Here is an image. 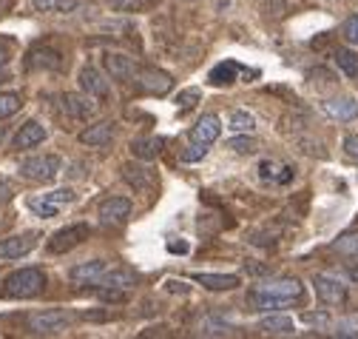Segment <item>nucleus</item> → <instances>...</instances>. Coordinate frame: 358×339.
<instances>
[{"mask_svg": "<svg viewBox=\"0 0 358 339\" xmlns=\"http://www.w3.org/2000/svg\"><path fill=\"white\" fill-rule=\"evenodd\" d=\"M37 217H43V220H52V217H57V211H60V205H55L52 200H46L43 194H37V197H29V202H26Z\"/></svg>", "mask_w": 358, "mask_h": 339, "instance_id": "obj_28", "label": "nucleus"}, {"mask_svg": "<svg viewBox=\"0 0 358 339\" xmlns=\"http://www.w3.org/2000/svg\"><path fill=\"white\" fill-rule=\"evenodd\" d=\"M97 293H100L103 303H125V291H120V288H103V285H97Z\"/></svg>", "mask_w": 358, "mask_h": 339, "instance_id": "obj_38", "label": "nucleus"}, {"mask_svg": "<svg viewBox=\"0 0 358 339\" xmlns=\"http://www.w3.org/2000/svg\"><path fill=\"white\" fill-rule=\"evenodd\" d=\"M46 200H52L55 205H71L74 200H77V194L71 191V188H55V191H49V194H43Z\"/></svg>", "mask_w": 358, "mask_h": 339, "instance_id": "obj_36", "label": "nucleus"}, {"mask_svg": "<svg viewBox=\"0 0 358 339\" xmlns=\"http://www.w3.org/2000/svg\"><path fill=\"white\" fill-rule=\"evenodd\" d=\"M341 148H344V154L350 160H358V134H347L344 143H341Z\"/></svg>", "mask_w": 358, "mask_h": 339, "instance_id": "obj_40", "label": "nucleus"}, {"mask_svg": "<svg viewBox=\"0 0 358 339\" xmlns=\"http://www.w3.org/2000/svg\"><path fill=\"white\" fill-rule=\"evenodd\" d=\"M236 325L228 322V319H222V317H205L199 322V333L202 336H234Z\"/></svg>", "mask_w": 358, "mask_h": 339, "instance_id": "obj_25", "label": "nucleus"}, {"mask_svg": "<svg viewBox=\"0 0 358 339\" xmlns=\"http://www.w3.org/2000/svg\"><path fill=\"white\" fill-rule=\"evenodd\" d=\"M228 129L231 132H236V134H253V129H256V120H253V114L250 111H234L231 114V120H228Z\"/></svg>", "mask_w": 358, "mask_h": 339, "instance_id": "obj_27", "label": "nucleus"}, {"mask_svg": "<svg viewBox=\"0 0 358 339\" xmlns=\"http://www.w3.org/2000/svg\"><path fill=\"white\" fill-rule=\"evenodd\" d=\"M341 34H344L347 43H358V12H355V15H350V18L344 20Z\"/></svg>", "mask_w": 358, "mask_h": 339, "instance_id": "obj_37", "label": "nucleus"}, {"mask_svg": "<svg viewBox=\"0 0 358 339\" xmlns=\"http://www.w3.org/2000/svg\"><path fill=\"white\" fill-rule=\"evenodd\" d=\"M77 83H80V89H83L85 95H92L94 100L108 95V80H106V77H103V74H100L94 66H85V69H80Z\"/></svg>", "mask_w": 358, "mask_h": 339, "instance_id": "obj_19", "label": "nucleus"}, {"mask_svg": "<svg viewBox=\"0 0 358 339\" xmlns=\"http://www.w3.org/2000/svg\"><path fill=\"white\" fill-rule=\"evenodd\" d=\"M131 217V200L128 197H108L100 202V220L108 223H125Z\"/></svg>", "mask_w": 358, "mask_h": 339, "instance_id": "obj_20", "label": "nucleus"}, {"mask_svg": "<svg viewBox=\"0 0 358 339\" xmlns=\"http://www.w3.org/2000/svg\"><path fill=\"white\" fill-rule=\"evenodd\" d=\"M26 66L29 69H43V71H60L63 69V55L52 46H34L26 55Z\"/></svg>", "mask_w": 358, "mask_h": 339, "instance_id": "obj_12", "label": "nucleus"}, {"mask_svg": "<svg viewBox=\"0 0 358 339\" xmlns=\"http://www.w3.org/2000/svg\"><path fill=\"white\" fill-rule=\"evenodd\" d=\"M165 291H171V293H188L191 288H188L185 282H179V279H168V282H165Z\"/></svg>", "mask_w": 358, "mask_h": 339, "instance_id": "obj_42", "label": "nucleus"}, {"mask_svg": "<svg viewBox=\"0 0 358 339\" xmlns=\"http://www.w3.org/2000/svg\"><path fill=\"white\" fill-rule=\"evenodd\" d=\"M46 125L43 123H37V120H29V123H23L20 125V132L15 134V140H12V146L17 148V151H26V148H34V146H40L43 140H46Z\"/></svg>", "mask_w": 358, "mask_h": 339, "instance_id": "obj_16", "label": "nucleus"}, {"mask_svg": "<svg viewBox=\"0 0 358 339\" xmlns=\"http://www.w3.org/2000/svg\"><path fill=\"white\" fill-rule=\"evenodd\" d=\"M12 200V188L3 183V180H0V205H3V202H9Z\"/></svg>", "mask_w": 358, "mask_h": 339, "instance_id": "obj_45", "label": "nucleus"}, {"mask_svg": "<svg viewBox=\"0 0 358 339\" xmlns=\"http://www.w3.org/2000/svg\"><path fill=\"white\" fill-rule=\"evenodd\" d=\"M313 288H316V296L324 305H344L347 303V285L330 274H316L313 277Z\"/></svg>", "mask_w": 358, "mask_h": 339, "instance_id": "obj_7", "label": "nucleus"}, {"mask_svg": "<svg viewBox=\"0 0 358 339\" xmlns=\"http://www.w3.org/2000/svg\"><path fill=\"white\" fill-rule=\"evenodd\" d=\"M134 282H137V274H134V271L114 268V271H106V274L100 277V282H97V285H103V288H120V291H128Z\"/></svg>", "mask_w": 358, "mask_h": 339, "instance_id": "obj_24", "label": "nucleus"}, {"mask_svg": "<svg viewBox=\"0 0 358 339\" xmlns=\"http://www.w3.org/2000/svg\"><path fill=\"white\" fill-rule=\"evenodd\" d=\"M296 174V168L287 165V162H279V160H262L259 162V177L264 183H273V186H285L290 183Z\"/></svg>", "mask_w": 358, "mask_h": 339, "instance_id": "obj_17", "label": "nucleus"}, {"mask_svg": "<svg viewBox=\"0 0 358 339\" xmlns=\"http://www.w3.org/2000/svg\"><path fill=\"white\" fill-rule=\"evenodd\" d=\"M92 237V228H88V223H74V226H66L60 228L57 234L49 237V251L52 254H66L71 248H77L83 240Z\"/></svg>", "mask_w": 358, "mask_h": 339, "instance_id": "obj_5", "label": "nucleus"}, {"mask_svg": "<svg viewBox=\"0 0 358 339\" xmlns=\"http://www.w3.org/2000/svg\"><path fill=\"white\" fill-rule=\"evenodd\" d=\"M37 245V234H15V237H6L0 240V260H20L26 254H31Z\"/></svg>", "mask_w": 358, "mask_h": 339, "instance_id": "obj_9", "label": "nucleus"}, {"mask_svg": "<svg viewBox=\"0 0 358 339\" xmlns=\"http://www.w3.org/2000/svg\"><path fill=\"white\" fill-rule=\"evenodd\" d=\"M236 74H239V66H236L234 60H225V63H219V66L210 69L208 80L213 83V86H228V83L236 80Z\"/></svg>", "mask_w": 358, "mask_h": 339, "instance_id": "obj_26", "label": "nucleus"}, {"mask_svg": "<svg viewBox=\"0 0 358 339\" xmlns=\"http://www.w3.org/2000/svg\"><path fill=\"white\" fill-rule=\"evenodd\" d=\"M262 293H271V296H276V300H285V303H296V300H301L304 296V285L296 279V277H279V279H267V282H262V285H256Z\"/></svg>", "mask_w": 358, "mask_h": 339, "instance_id": "obj_6", "label": "nucleus"}, {"mask_svg": "<svg viewBox=\"0 0 358 339\" xmlns=\"http://www.w3.org/2000/svg\"><path fill=\"white\" fill-rule=\"evenodd\" d=\"M106 271H108L106 260H85L69 271V279H71V285H97Z\"/></svg>", "mask_w": 358, "mask_h": 339, "instance_id": "obj_10", "label": "nucleus"}, {"mask_svg": "<svg viewBox=\"0 0 358 339\" xmlns=\"http://www.w3.org/2000/svg\"><path fill=\"white\" fill-rule=\"evenodd\" d=\"M162 146H165L162 137H137V140H131V154L148 162V160H157L162 154Z\"/></svg>", "mask_w": 358, "mask_h": 339, "instance_id": "obj_22", "label": "nucleus"}, {"mask_svg": "<svg viewBox=\"0 0 358 339\" xmlns=\"http://www.w3.org/2000/svg\"><path fill=\"white\" fill-rule=\"evenodd\" d=\"M6 80H9V74H6V66H3L0 69V83H6Z\"/></svg>", "mask_w": 358, "mask_h": 339, "instance_id": "obj_49", "label": "nucleus"}, {"mask_svg": "<svg viewBox=\"0 0 358 339\" xmlns=\"http://www.w3.org/2000/svg\"><path fill=\"white\" fill-rule=\"evenodd\" d=\"M63 109H66V114L71 117V120H92L94 114H97V103H94V97L92 95H66L63 97Z\"/></svg>", "mask_w": 358, "mask_h": 339, "instance_id": "obj_13", "label": "nucleus"}, {"mask_svg": "<svg viewBox=\"0 0 358 339\" xmlns=\"http://www.w3.org/2000/svg\"><path fill=\"white\" fill-rule=\"evenodd\" d=\"M134 80H137V89L151 95V97H165L173 89V77L162 69H143V71L137 69Z\"/></svg>", "mask_w": 358, "mask_h": 339, "instance_id": "obj_4", "label": "nucleus"}, {"mask_svg": "<svg viewBox=\"0 0 358 339\" xmlns=\"http://www.w3.org/2000/svg\"><path fill=\"white\" fill-rule=\"evenodd\" d=\"M304 322H307V325H316V328H327V325H330V317H327V314H313V311H307V314H304Z\"/></svg>", "mask_w": 358, "mask_h": 339, "instance_id": "obj_41", "label": "nucleus"}, {"mask_svg": "<svg viewBox=\"0 0 358 339\" xmlns=\"http://www.w3.org/2000/svg\"><path fill=\"white\" fill-rule=\"evenodd\" d=\"M322 111L330 117V120H338V123H350V120H358V100L355 97H327L322 103Z\"/></svg>", "mask_w": 358, "mask_h": 339, "instance_id": "obj_11", "label": "nucleus"}, {"mask_svg": "<svg viewBox=\"0 0 358 339\" xmlns=\"http://www.w3.org/2000/svg\"><path fill=\"white\" fill-rule=\"evenodd\" d=\"M333 57H336V66H338L347 77H358V55H355L352 49H338Z\"/></svg>", "mask_w": 358, "mask_h": 339, "instance_id": "obj_30", "label": "nucleus"}, {"mask_svg": "<svg viewBox=\"0 0 358 339\" xmlns=\"http://www.w3.org/2000/svg\"><path fill=\"white\" fill-rule=\"evenodd\" d=\"M120 174H122V180L134 188V191H151L154 188V172L148 165H143V162H122L120 165Z\"/></svg>", "mask_w": 358, "mask_h": 339, "instance_id": "obj_8", "label": "nucleus"}, {"mask_svg": "<svg viewBox=\"0 0 358 339\" xmlns=\"http://www.w3.org/2000/svg\"><path fill=\"white\" fill-rule=\"evenodd\" d=\"M350 279L358 285V265H355V268H350Z\"/></svg>", "mask_w": 358, "mask_h": 339, "instance_id": "obj_48", "label": "nucleus"}, {"mask_svg": "<svg viewBox=\"0 0 358 339\" xmlns=\"http://www.w3.org/2000/svg\"><path fill=\"white\" fill-rule=\"evenodd\" d=\"M225 148H231V151H236V154H253L259 146H256V140H253L250 134H239V137L228 140Z\"/></svg>", "mask_w": 358, "mask_h": 339, "instance_id": "obj_33", "label": "nucleus"}, {"mask_svg": "<svg viewBox=\"0 0 358 339\" xmlns=\"http://www.w3.org/2000/svg\"><path fill=\"white\" fill-rule=\"evenodd\" d=\"M219 134H222V123H219L216 114H202V117L191 125V140H194V143H202V146L216 143Z\"/></svg>", "mask_w": 358, "mask_h": 339, "instance_id": "obj_14", "label": "nucleus"}, {"mask_svg": "<svg viewBox=\"0 0 358 339\" xmlns=\"http://www.w3.org/2000/svg\"><path fill=\"white\" fill-rule=\"evenodd\" d=\"M71 322H74V314L60 311V308H52V311H37V314H31V317H29V331H31V333H37V336H52V333L66 331Z\"/></svg>", "mask_w": 358, "mask_h": 339, "instance_id": "obj_3", "label": "nucleus"}, {"mask_svg": "<svg viewBox=\"0 0 358 339\" xmlns=\"http://www.w3.org/2000/svg\"><path fill=\"white\" fill-rule=\"evenodd\" d=\"M9 57H12V49H9V43H6V40H0V69H3V66L9 63Z\"/></svg>", "mask_w": 358, "mask_h": 339, "instance_id": "obj_43", "label": "nucleus"}, {"mask_svg": "<svg viewBox=\"0 0 358 339\" xmlns=\"http://www.w3.org/2000/svg\"><path fill=\"white\" fill-rule=\"evenodd\" d=\"M20 106H23L20 95H15V92H0V120H6V117H12V114H17Z\"/></svg>", "mask_w": 358, "mask_h": 339, "instance_id": "obj_32", "label": "nucleus"}, {"mask_svg": "<svg viewBox=\"0 0 358 339\" xmlns=\"http://www.w3.org/2000/svg\"><path fill=\"white\" fill-rule=\"evenodd\" d=\"M338 336H358V331H352V328H341V331H336Z\"/></svg>", "mask_w": 358, "mask_h": 339, "instance_id": "obj_47", "label": "nucleus"}, {"mask_svg": "<svg viewBox=\"0 0 358 339\" xmlns=\"http://www.w3.org/2000/svg\"><path fill=\"white\" fill-rule=\"evenodd\" d=\"M148 4L151 0H108V6L114 12H143L148 9Z\"/></svg>", "mask_w": 358, "mask_h": 339, "instance_id": "obj_34", "label": "nucleus"}, {"mask_svg": "<svg viewBox=\"0 0 358 339\" xmlns=\"http://www.w3.org/2000/svg\"><path fill=\"white\" fill-rule=\"evenodd\" d=\"M31 6L37 12H55V15H66L77 9V0H31Z\"/></svg>", "mask_w": 358, "mask_h": 339, "instance_id": "obj_29", "label": "nucleus"}, {"mask_svg": "<svg viewBox=\"0 0 358 339\" xmlns=\"http://www.w3.org/2000/svg\"><path fill=\"white\" fill-rule=\"evenodd\" d=\"M333 251L341 254V257H358V231L341 234V237L333 242Z\"/></svg>", "mask_w": 358, "mask_h": 339, "instance_id": "obj_31", "label": "nucleus"}, {"mask_svg": "<svg viewBox=\"0 0 358 339\" xmlns=\"http://www.w3.org/2000/svg\"><path fill=\"white\" fill-rule=\"evenodd\" d=\"M60 168H63V160L57 154H34L20 162L17 172L31 183H52V180H57Z\"/></svg>", "mask_w": 358, "mask_h": 339, "instance_id": "obj_2", "label": "nucleus"}, {"mask_svg": "<svg viewBox=\"0 0 358 339\" xmlns=\"http://www.w3.org/2000/svg\"><path fill=\"white\" fill-rule=\"evenodd\" d=\"M259 328L264 333H271V336H293L296 333V322L290 317H285V314H267L259 322Z\"/></svg>", "mask_w": 358, "mask_h": 339, "instance_id": "obj_21", "label": "nucleus"}, {"mask_svg": "<svg viewBox=\"0 0 358 339\" xmlns=\"http://www.w3.org/2000/svg\"><path fill=\"white\" fill-rule=\"evenodd\" d=\"M194 282H199L202 288L208 291H234L239 285V277L236 274H194Z\"/></svg>", "mask_w": 358, "mask_h": 339, "instance_id": "obj_23", "label": "nucleus"}, {"mask_svg": "<svg viewBox=\"0 0 358 339\" xmlns=\"http://www.w3.org/2000/svg\"><path fill=\"white\" fill-rule=\"evenodd\" d=\"M168 251H171V254H188V242H182V240H179V242L171 240V242H168Z\"/></svg>", "mask_w": 358, "mask_h": 339, "instance_id": "obj_44", "label": "nucleus"}, {"mask_svg": "<svg viewBox=\"0 0 358 339\" xmlns=\"http://www.w3.org/2000/svg\"><path fill=\"white\" fill-rule=\"evenodd\" d=\"M248 271H250V274H271V268H267V265H256V263L248 265Z\"/></svg>", "mask_w": 358, "mask_h": 339, "instance_id": "obj_46", "label": "nucleus"}, {"mask_svg": "<svg viewBox=\"0 0 358 339\" xmlns=\"http://www.w3.org/2000/svg\"><path fill=\"white\" fill-rule=\"evenodd\" d=\"M43 288H46V274L40 268H20L6 277L3 296H9V300H31Z\"/></svg>", "mask_w": 358, "mask_h": 339, "instance_id": "obj_1", "label": "nucleus"}, {"mask_svg": "<svg viewBox=\"0 0 358 339\" xmlns=\"http://www.w3.org/2000/svg\"><path fill=\"white\" fill-rule=\"evenodd\" d=\"M199 100H202V92H199V89H185V92L176 95V109H179V111H188V109H194Z\"/></svg>", "mask_w": 358, "mask_h": 339, "instance_id": "obj_35", "label": "nucleus"}, {"mask_svg": "<svg viewBox=\"0 0 358 339\" xmlns=\"http://www.w3.org/2000/svg\"><path fill=\"white\" fill-rule=\"evenodd\" d=\"M103 69L114 80H128V77L137 74V63H134V57H128L122 52H106L103 55Z\"/></svg>", "mask_w": 358, "mask_h": 339, "instance_id": "obj_15", "label": "nucleus"}, {"mask_svg": "<svg viewBox=\"0 0 358 339\" xmlns=\"http://www.w3.org/2000/svg\"><path fill=\"white\" fill-rule=\"evenodd\" d=\"M205 154H208V146L194 143V146H188V148L182 151V160H185V162H196V160H205Z\"/></svg>", "mask_w": 358, "mask_h": 339, "instance_id": "obj_39", "label": "nucleus"}, {"mask_svg": "<svg viewBox=\"0 0 358 339\" xmlns=\"http://www.w3.org/2000/svg\"><path fill=\"white\" fill-rule=\"evenodd\" d=\"M114 140V123L111 120H100L94 125H88V129L80 132V143L83 146H92V148H103Z\"/></svg>", "mask_w": 358, "mask_h": 339, "instance_id": "obj_18", "label": "nucleus"}]
</instances>
